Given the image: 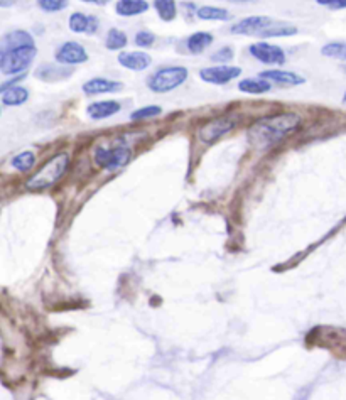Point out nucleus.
Listing matches in <instances>:
<instances>
[{"label":"nucleus","instance_id":"obj_1","mask_svg":"<svg viewBox=\"0 0 346 400\" xmlns=\"http://www.w3.org/2000/svg\"><path fill=\"white\" fill-rule=\"evenodd\" d=\"M301 125V117L293 112H284V114L267 115V117L258 118L249 129L250 142L257 149L272 147V145L286 139L291 132Z\"/></svg>","mask_w":346,"mask_h":400},{"label":"nucleus","instance_id":"obj_2","mask_svg":"<svg viewBox=\"0 0 346 400\" xmlns=\"http://www.w3.org/2000/svg\"><path fill=\"white\" fill-rule=\"evenodd\" d=\"M69 162H71V159H69V154L66 152H60V154L53 155L25 181V188L29 191H42V189L54 186L66 174Z\"/></svg>","mask_w":346,"mask_h":400},{"label":"nucleus","instance_id":"obj_3","mask_svg":"<svg viewBox=\"0 0 346 400\" xmlns=\"http://www.w3.org/2000/svg\"><path fill=\"white\" fill-rule=\"evenodd\" d=\"M38 47L24 46L17 49H0V73L5 76H21L34 63Z\"/></svg>","mask_w":346,"mask_h":400},{"label":"nucleus","instance_id":"obj_4","mask_svg":"<svg viewBox=\"0 0 346 400\" xmlns=\"http://www.w3.org/2000/svg\"><path fill=\"white\" fill-rule=\"evenodd\" d=\"M93 159L98 167L114 173L129 164L132 159V151L125 142L116 140L110 145H98L93 152Z\"/></svg>","mask_w":346,"mask_h":400},{"label":"nucleus","instance_id":"obj_5","mask_svg":"<svg viewBox=\"0 0 346 400\" xmlns=\"http://www.w3.org/2000/svg\"><path fill=\"white\" fill-rule=\"evenodd\" d=\"M189 71L184 66H166L152 73L147 79V86L154 93H169L180 88L188 79Z\"/></svg>","mask_w":346,"mask_h":400},{"label":"nucleus","instance_id":"obj_6","mask_svg":"<svg viewBox=\"0 0 346 400\" xmlns=\"http://www.w3.org/2000/svg\"><path fill=\"white\" fill-rule=\"evenodd\" d=\"M249 53L258 63L267 66H282L286 63V51L280 46L271 45V42H254L249 47Z\"/></svg>","mask_w":346,"mask_h":400},{"label":"nucleus","instance_id":"obj_7","mask_svg":"<svg viewBox=\"0 0 346 400\" xmlns=\"http://www.w3.org/2000/svg\"><path fill=\"white\" fill-rule=\"evenodd\" d=\"M235 125H236L235 118L228 117V115L210 120V122H206L205 125L199 129V140L205 142V144H213V142L220 140L221 137L230 134L232 130L235 129Z\"/></svg>","mask_w":346,"mask_h":400},{"label":"nucleus","instance_id":"obj_8","mask_svg":"<svg viewBox=\"0 0 346 400\" xmlns=\"http://www.w3.org/2000/svg\"><path fill=\"white\" fill-rule=\"evenodd\" d=\"M242 75V68L230 66V64H218V66H210L199 70V78L208 85H227L233 79L240 78Z\"/></svg>","mask_w":346,"mask_h":400},{"label":"nucleus","instance_id":"obj_9","mask_svg":"<svg viewBox=\"0 0 346 400\" xmlns=\"http://www.w3.org/2000/svg\"><path fill=\"white\" fill-rule=\"evenodd\" d=\"M54 58L61 66H76V64H83L88 61V53H86L85 46H82L79 42L68 41L58 47Z\"/></svg>","mask_w":346,"mask_h":400},{"label":"nucleus","instance_id":"obj_10","mask_svg":"<svg viewBox=\"0 0 346 400\" xmlns=\"http://www.w3.org/2000/svg\"><path fill=\"white\" fill-rule=\"evenodd\" d=\"M272 23H274V19H271L269 16H250L233 24L230 32L235 36H258Z\"/></svg>","mask_w":346,"mask_h":400},{"label":"nucleus","instance_id":"obj_11","mask_svg":"<svg viewBox=\"0 0 346 400\" xmlns=\"http://www.w3.org/2000/svg\"><path fill=\"white\" fill-rule=\"evenodd\" d=\"M116 61L120 66H123L129 71H145L152 64L151 54L144 53V51H123L119 54Z\"/></svg>","mask_w":346,"mask_h":400},{"label":"nucleus","instance_id":"obj_12","mask_svg":"<svg viewBox=\"0 0 346 400\" xmlns=\"http://www.w3.org/2000/svg\"><path fill=\"white\" fill-rule=\"evenodd\" d=\"M260 78L267 79L271 85H280V86H299L306 83L304 76L297 75V73H294V71H287V70L262 71Z\"/></svg>","mask_w":346,"mask_h":400},{"label":"nucleus","instance_id":"obj_13","mask_svg":"<svg viewBox=\"0 0 346 400\" xmlns=\"http://www.w3.org/2000/svg\"><path fill=\"white\" fill-rule=\"evenodd\" d=\"M24 46H36L34 38L29 31H24V29H14V31L5 32L0 39V49L7 51V49H17V47H24Z\"/></svg>","mask_w":346,"mask_h":400},{"label":"nucleus","instance_id":"obj_14","mask_svg":"<svg viewBox=\"0 0 346 400\" xmlns=\"http://www.w3.org/2000/svg\"><path fill=\"white\" fill-rule=\"evenodd\" d=\"M123 88V85L120 82L108 78H92L86 83H83L82 90L90 97L93 95H105V93H116Z\"/></svg>","mask_w":346,"mask_h":400},{"label":"nucleus","instance_id":"obj_15","mask_svg":"<svg viewBox=\"0 0 346 400\" xmlns=\"http://www.w3.org/2000/svg\"><path fill=\"white\" fill-rule=\"evenodd\" d=\"M120 108H122V105L116 100H101L88 105L86 114H88V117L93 120H105L119 114Z\"/></svg>","mask_w":346,"mask_h":400},{"label":"nucleus","instance_id":"obj_16","mask_svg":"<svg viewBox=\"0 0 346 400\" xmlns=\"http://www.w3.org/2000/svg\"><path fill=\"white\" fill-rule=\"evenodd\" d=\"M151 9L147 0H119L115 3V12L120 17H137Z\"/></svg>","mask_w":346,"mask_h":400},{"label":"nucleus","instance_id":"obj_17","mask_svg":"<svg viewBox=\"0 0 346 400\" xmlns=\"http://www.w3.org/2000/svg\"><path fill=\"white\" fill-rule=\"evenodd\" d=\"M214 38L211 32H206V31H198L195 32V34H191L188 38V41H186V47H188V51L191 54H201L205 53V51L213 45Z\"/></svg>","mask_w":346,"mask_h":400},{"label":"nucleus","instance_id":"obj_18","mask_svg":"<svg viewBox=\"0 0 346 400\" xmlns=\"http://www.w3.org/2000/svg\"><path fill=\"white\" fill-rule=\"evenodd\" d=\"M71 75V70L66 66H53V64H42L38 71H36V76L42 82H61V79H66L68 76Z\"/></svg>","mask_w":346,"mask_h":400},{"label":"nucleus","instance_id":"obj_19","mask_svg":"<svg viewBox=\"0 0 346 400\" xmlns=\"http://www.w3.org/2000/svg\"><path fill=\"white\" fill-rule=\"evenodd\" d=\"M238 90L247 95H264L272 90V85L264 78H245L238 83Z\"/></svg>","mask_w":346,"mask_h":400},{"label":"nucleus","instance_id":"obj_20","mask_svg":"<svg viewBox=\"0 0 346 400\" xmlns=\"http://www.w3.org/2000/svg\"><path fill=\"white\" fill-rule=\"evenodd\" d=\"M196 16L201 21H214V23H227L232 19V14L227 9H221V7H211L205 5L196 9Z\"/></svg>","mask_w":346,"mask_h":400},{"label":"nucleus","instance_id":"obj_21","mask_svg":"<svg viewBox=\"0 0 346 400\" xmlns=\"http://www.w3.org/2000/svg\"><path fill=\"white\" fill-rule=\"evenodd\" d=\"M297 34V27L296 25H291L286 23H277L274 21L269 27H265L264 31L258 34V38H289V36Z\"/></svg>","mask_w":346,"mask_h":400},{"label":"nucleus","instance_id":"obj_22","mask_svg":"<svg viewBox=\"0 0 346 400\" xmlns=\"http://www.w3.org/2000/svg\"><path fill=\"white\" fill-rule=\"evenodd\" d=\"M27 100L29 90L19 85L2 93V103L5 105V107H21V105H24Z\"/></svg>","mask_w":346,"mask_h":400},{"label":"nucleus","instance_id":"obj_23","mask_svg":"<svg viewBox=\"0 0 346 400\" xmlns=\"http://www.w3.org/2000/svg\"><path fill=\"white\" fill-rule=\"evenodd\" d=\"M154 9L159 19L164 21V23H171L177 16L176 0H154Z\"/></svg>","mask_w":346,"mask_h":400},{"label":"nucleus","instance_id":"obj_24","mask_svg":"<svg viewBox=\"0 0 346 400\" xmlns=\"http://www.w3.org/2000/svg\"><path fill=\"white\" fill-rule=\"evenodd\" d=\"M127 45H129V39H127V34L120 29L112 27L108 29L107 36H105V47L110 51H120L123 49Z\"/></svg>","mask_w":346,"mask_h":400},{"label":"nucleus","instance_id":"obj_25","mask_svg":"<svg viewBox=\"0 0 346 400\" xmlns=\"http://www.w3.org/2000/svg\"><path fill=\"white\" fill-rule=\"evenodd\" d=\"M10 166L19 173H29L36 166V154L32 151H23L17 155H14Z\"/></svg>","mask_w":346,"mask_h":400},{"label":"nucleus","instance_id":"obj_26","mask_svg":"<svg viewBox=\"0 0 346 400\" xmlns=\"http://www.w3.org/2000/svg\"><path fill=\"white\" fill-rule=\"evenodd\" d=\"M68 25L75 34H88L90 16L83 12H73L68 19Z\"/></svg>","mask_w":346,"mask_h":400},{"label":"nucleus","instance_id":"obj_27","mask_svg":"<svg viewBox=\"0 0 346 400\" xmlns=\"http://www.w3.org/2000/svg\"><path fill=\"white\" fill-rule=\"evenodd\" d=\"M161 114H162L161 107H158V105H147V107H142V108H137V110H134L132 114H130V118L138 122V120L156 118V117H159Z\"/></svg>","mask_w":346,"mask_h":400},{"label":"nucleus","instance_id":"obj_28","mask_svg":"<svg viewBox=\"0 0 346 400\" xmlns=\"http://www.w3.org/2000/svg\"><path fill=\"white\" fill-rule=\"evenodd\" d=\"M346 42H328L321 47V54L326 58H334V60H345Z\"/></svg>","mask_w":346,"mask_h":400},{"label":"nucleus","instance_id":"obj_29","mask_svg":"<svg viewBox=\"0 0 346 400\" xmlns=\"http://www.w3.org/2000/svg\"><path fill=\"white\" fill-rule=\"evenodd\" d=\"M38 5L45 12H61L69 5V0H38Z\"/></svg>","mask_w":346,"mask_h":400},{"label":"nucleus","instance_id":"obj_30","mask_svg":"<svg viewBox=\"0 0 346 400\" xmlns=\"http://www.w3.org/2000/svg\"><path fill=\"white\" fill-rule=\"evenodd\" d=\"M233 58H235V51H233V47L225 46V47H220L218 51H214L213 56H211V61L218 64H228Z\"/></svg>","mask_w":346,"mask_h":400},{"label":"nucleus","instance_id":"obj_31","mask_svg":"<svg viewBox=\"0 0 346 400\" xmlns=\"http://www.w3.org/2000/svg\"><path fill=\"white\" fill-rule=\"evenodd\" d=\"M134 41H136V45L138 47H144V49H147V47L154 46L156 34H154V32H151V31H138Z\"/></svg>","mask_w":346,"mask_h":400},{"label":"nucleus","instance_id":"obj_32","mask_svg":"<svg viewBox=\"0 0 346 400\" xmlns=\"http://www.w3.org/2000/svg\"><path fill=\"white\" fill-rule=\"evenodd\" d=\"M319 5L328 7V9L333 10H340V9H346V0H316Z\"/></svg>","mask_w":346,"mask_h":400},{"label":"nucleus","instance_id":"obj_33","mask_svg":"<svg viewBox=\"0 0 346 400\" xmlns=\"http://www.w3.org/2000/svg\"><path fill=\"white\" fill-rule=\"evenodd\" d=\"M98 27H100V21H98L95 16H90V29H88V34H95V32L98 31Z\"/></svg>","mask_w":346,"mask_h":400},{"label":"nucleus","instance_id":"obj_34","mask_svg":"<svg viewBox=\"0 0 346 400\" xmlns=\"http://www.w3.org/2000/svg\"><path fill=\"white\" fill-rule=\"evenodd\" d=\"M82 2H85V3H103L101 0H82Z\"/></svg>","mask_w":346,"mask_h":400},{"label":"nucleus","instance_id":"obj_35","mask_svg":"<svg viewBox=\"0 0 346 400\" xmlns=\"http://www.w3.org/2000/svg\"><path fill=\"white\" fill-rule=\"evenodd\" d=\"M230 2H252V0H230Z\"/></svg>","mask_w":346,"mask_h":400},{"label":"nucleus","instance_id":"obj_36","mask_svg":"<svg viewBox=\"0 0 346 400\" xmlns=\"http://www.w3.org/2000/svg\"><path fill=\"white\" fill-rule=\"evenodd\" d=\"M343 103L346 105V92H345V97H343Z\"/></svg>","mask_w":346,"mask_h":400},{"label":"nucleus","instance_id":"obj_37","mask_svg":"<svg viewBox=\"0 0 346 400\" xmlns=\"http://www.w3.org/2000/svg\"><path fill=\"white\" fill-rule=\"evenodd\" d=\"M343 71H345V73H346V66H343Z\"/></svg>","mask_w":346,"mask_h":400},{"label":"nucleus","instance_id":"obj_38","mask_svg":"<svg viewBox=\"0 0 346 400\" xmlns=\"http://www.w3.org/2000/svg\"><path fill=\"white\" fill-rule=\"evenodd\" d=\"M345 61H346V53H345Z\"/></svg>","mask_w":346,"mask_h":400},{"label":"nucleus","instance_id":"obj_39","mask_svg":"<svg viewBox=\"0 0 346 400\" xmlns=\"http://www.w3.org/2000/svg\"><path fill=\"white\" fill-rule=\"evenodd\" d=\"M0 115H2V110H0Z\"/></svg>","mask_w":346,"mask_h":400}]
</instances>
